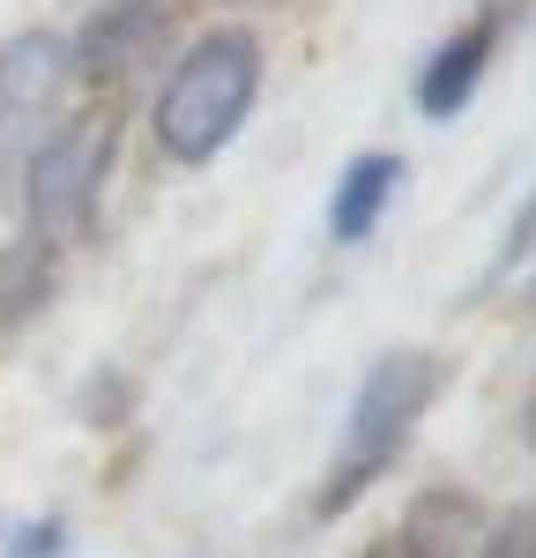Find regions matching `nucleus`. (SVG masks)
<instances>
[{
  "mask_svg": "<svg viewBox=\"0 0 536 558\" xmlns=\"http://www.w3.org/2000/svg\"><path fill=\"white\" fill-rule=\"evenodd\" d=\"M477 536H485V514H477L470 492H425L388 536H373L357 558H470Z\"/></svg>",
  "mask_w": 536,
  "mask_h": 558,
  "instance_id": "39448f33",
  "label": "nucleus"
},
{
  "mask_svg": "<svg viewBox=\"0 0 536 558\" xmlns=\"http://www.w3.org/2000/svg\"><path fill=\"white\" fill-rule=\"evenodd\" d=\"M60 544H68L60 521H8L0 514V558H52Z\"/></svg>",
  "mask_w": 536,
  "mask_h": 558,
  "instance_id": "9b49d317",
  "label": "nucleus"
},
{
  "mask_svg": "<svg viewBox=\"0 0 536 558\" xmlns=\"http://www.w3.org/2000/svg\"><path fill=\"white\" fill-rule=\"evenodd\" d=\"M261 97V38L246 23H223V31H202L172 60V75L157 89V142L179 165H209L231 134L246 128Z\"/></svg>",
  "mask_w": 536,
  "mask_h": 558,
  "instance_id": "f257e3e1",
  "label": "nucleus"
},
{
  "mask_svg": "<svg viewBox=\"0 0 536 558\" xmlns=\"http://www.w3.org/2000/svg\"><path fill=\"white\" fill-rule=\"evenodd\" d=\"M491 45H499V23H462L454 38H440V52L425 60V75H417V112L425 120H454L470 97H477V83H485L491 68Z\"/></svg>",
  "mask_w": 536,
  "mask_h": 558,
  "instance_id": "0eeeda50",
  "label": "nucleus"
},
{
  "mask_svg": "<svg viewBox=\"0 0 536 558\" xmlns=\"http://www.w3.org/2000/svg\"><path fill=\"white\" fill-rule=\"evenodd\" d=\"M395 186H402V157H388V149H373V157L343 165V179H336V202H328V231H336L343 246H357V239H365V231L388 216Z\"/></svg>",
  "mask_w": 536,
  "mask_h": 558,
  "instance_id": "6e6552de",
  "label": "nucleus"
},
{
  "mask_svg": "<svg viewBox=\"0 0 536 558\" xmlns=\"http://www.w3.org/2000/svg\"><path fill=\"white\" fill-rule=\"evenodd\" d=\"M45 283H52L45 246H23L15 260H0V320H23V313L45 299Z\"/></svg>",
  "mask_w": 536,
  "mask_h": 558,
  "instance_id": "1a4fd4ad",
  "label": "nucleus"
},
{
  "mask_svg": "<svg viewBox=\"0 0 536 558\" xmlns=\"http://www.w3.org/2000/svg\"><path fill=\"white\" fill-rule=\"evenodd\" d=\"M440 387L447 357H433V350H388L380 365H365L343 439H336L328 476H320V514H343L351 499H365V484H380V470L410 447V425L440 402Z\"/></svg>",
  "mask_w": 536,
  "mask_h": 558,
  "instance_id": "f03ea898",
  "label": "nucleus"
},
{
  "mask_svg": "<svg viewBox=\"0 0 536 558\" xmlns=\"http://www.w3.org/2000/svg\"><path fill=\"white\" fill-rule=\"evenodd\" d=\"M179 31V0H112V8H97L83 23V38H75V68H83L89 83H134L142 68H157L165 60V45Z\"/></svg>",
  "mask_w": 536,
  "mask_h": 558,
  "instance_id": "20e7f679",
  "label": "nucleus"
},
{
  "mask_svg": "<svg viewBox=\"0 0 536 558\" xmlns=\"http://www.w3.org/2000/svg\"><path fill=\"white\" fill-rule=\"evenodd\" d=\"M68 45L52 31H23V38L0 45V120H52L60 89H68Z\"/></svg>",
  "mask_w": 536,
  "mask_h": 558,
  "instance_id": "423d86ee",
  "label": "nucleus"
},
{
  "mask_svg": "<svg viewBox=\"0 0 536 558\" xmlns=\"http://www.w3.org/2000/svg\"><path fill=\"white\" fill-rule=\"evenodd\" d=\"M529 439H536V387H529Z\"/></svg>",
  "mask_w": 536,
  "mask_h": 558,
  "instance_id": "f8f14e48",
  "label": "nucleus"
},
{
  "mask_svg": "<svg viewBox=\"0 0 536 558\" xmlns=\"http://www.w3.org/2000/svg\"><path fill=\"white\" fill-rule=\"evenodd\" d=\"M112 149H120V112L112 105H89L75 120H60V134L45 142L23 172V216H31V246H75L89 223H97V194L112 172Z\"/></svg>",
  "mask_w": 536,
  "mask_h": 558,
  "instance_id": "7ed1b4c3",
  "label": "nucleus"
},
{
  "mask_svg": "<svg viewBox=\"0 0 536 558\" xmlns=\"http://www.w3.org/2000/svg\"><path fill=\"white\" fill-rule=\"evenodd\" d=\"M470 558H536V499L507 507V514L477 536V551H470Z\"/></svg>",
  "mask_w": 536,
  "mask_h": 558,
  "instance_id": "9d476101",
  "label": "nucleus"
}]
</instances>
